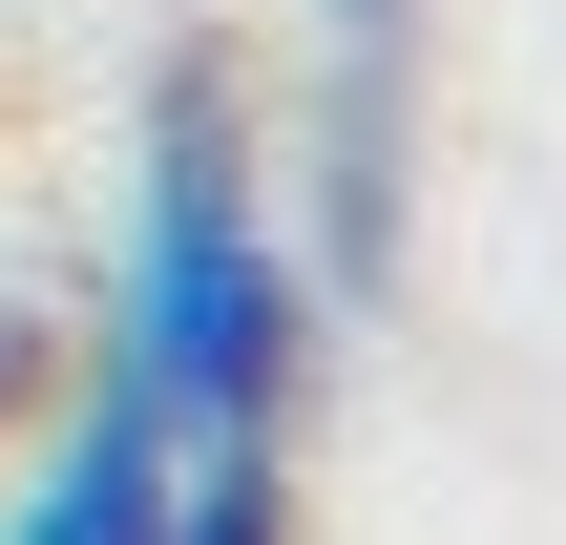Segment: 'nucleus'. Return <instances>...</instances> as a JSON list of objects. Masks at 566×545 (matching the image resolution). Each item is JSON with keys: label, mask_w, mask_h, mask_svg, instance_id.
<instances>
[{"label": "nucleus", "mask_w": 566, "mask_h": 545, "mask_svg": "<svg viewBox=\"0 0 566 545\" xmlns=\"http://www.w3.org/2000/svg\"><path fill=\"white\" fill-rule=\"evenodd\" d=\"M168 462H189V420L126 378V336L63 378V420H42V462H21V504L0 545H168Z\"/></svg>", "instance_id": "7ed1b4c3"}, {"label": "nucleus", "mask_w": 566, "mask_h": 545, "mask_svg": "<svg viewBox=\"0 0 566 545\" xmlns=\"http://www.w3.org/2000/svg\"><path fill=\"white\" fill-rule=\"evenodd\" d=\"M399 168H420V0H315V147H294V252L315 294L399 273Z\"/></svg>", "instance_id": "f03ea898"}, {"label": "nucleus", "mask_w": 566, "mask_h": 545, "mask_svg": "<svg viewBox=\"0 0 566 545\" xmlns=\"http://www.w3.org/2000/svg\"><path fill=\"white\" fill-rule=\"evenodd\" d=\"M168 545H294L273 441H189V462H168Z\"/></svg>", "instance_id": "20e7f679"}, {"label": "nucleus", "mask_w": 566, "mask_h": 545, "mask_svg": "<svg viewBox=\"0 0 566 545\" xmlns=\"http://www.w3.org/2000/svg\"><path fill=\"white\" fill-rule=\"evenodd\" d=\"M126 378L189 441H294V357H315V252L273 210V126L231 63L147 84V189H126V294H105Z\"/></svg>", "instance_id": "f257e3e1"}]
</instances>
